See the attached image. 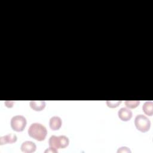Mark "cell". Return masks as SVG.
Instances as JSON below:
<instances>
[{"mask_svg":"<svg viewBox=\"0 0 153 153\" xmlns=\"http://www.w3.org/2000/svg\"><path fill=\"white\" fill-rule=\"evenodd\" d=\"M30 137L38 141L44 140L47 136V130L46 127L41 123H33L30 124L27 130Z\"/></svg>","mask_w":153,"mask_h":153,"instance_id":"obj_1","label":"cell"},{"mask_svg":"<svg viewBox=\"0 0 153 153\" xmlns=\"http://www.w3.org/2000/svg\"><path fill=\"white\" fill-rule=\"evenodd\" d=\"M48 143L50 146H52L56 149L65 148L69 145V138L65 135L59 136L52 135L49 139Z\"/></svg>","mask_w":153,"mask_h":153,"instance_id":"obj_2","label":"cell"},{"mask_svg":"<svg viewBox=\"0 0 153 153\" xmlns=\"http://www.w3.org/2000/svg\"><path fill=\"white\" fill-rule=\"evenodd\" d=\"M134 124L136 128L142 133L149 131L151 127V121L145 115L139 114L134 119Z\"/></svg>","mask_w":153,"mask_h":153,"instance_id":"obj_3","label":"cell"},{"mask_svg":"<svg viewBox=\"0 0 153 153\" xmlns=\"http://www.w3.org/2000/svg\"><path fill=\"white\" fill-rule=\"evenodd\" d=\"M10 124L13 130L20 132L25 129L27 124V121L24 116L17 115L11 118Z\"/></svg>","mask_w":153,"mask_h":153,"instance_id":"obj_4","label":"cell"},{"mask_svg":"<svg viewBox=\"0 0 153 153\" xmlns=\"http://www.w3.org/2000/svg\"><path fill=\"white\" fill-rule=\"evenodd\" d=\"M118 116L121 120L123 121H127L131 118L133 113L128 108H121L118 112Z\"/></svg>","mask_w":153,"mask_h":153,"instance_id":"obj_5","label":"cell"},{"mask_svg":"<svg viewBox=\"0 0 153 153\" xmlns=\"http://www.w3.org/2000/svg\"><path fill=\"white\" fill-rule=\"evenodd\" d=\"M36 149L35 143L32 141H25L21 145V150L23 152L31 153L35 152Z\"/></svg>","mask_w":153,"mask_h":153,"instance_id":"obj_6","label":"cell"},{"mask_svg":"<svg viewBox=\"0 0 153 153\" xmlns=\"http://www.w3.org/2000/svg\"><path fill=\"white\" fill-rule=\"evenodd\" d=\"M62 124V121L60 117L58 116H53L50 119L49 126L52 130H59Z\"/></svg>","mask_w":153,"mask_h":153,"instance_id":"obj_7","label":"cell"},{"mask_svg":"<svg viewBox=\"0 0 153 153\" xmlns=\"http://www.w3.org/2000/svg\"><path fill=\"white\" fill-rule=\"evenodd\" d=\"M17 136L13 133L7 134L6 135L0 137V145H4L6 143H13L17 141Z\"/></svg>","mask_w":153,"mask_h":153,"instance_id":"obj_8","label":"cell"},{"mask_svg":"<svg viewBox=\"0 0 153 153\" xmlns=\"http://www.w3.org/2000/svg\"><path fill=\"white\" fill-rule=\"evenodd\" d=\"M30 107L36 111H41L45 107V102L44 100H31L29 102Z\"/></svg>","mask_w":153,"mask_h":153,"instance_id":"obj_9","label":"cell"},{"mask_svg":"<svg viewBox=\"0 0 153 153\" xmlns=\"http://www.w3.org/2000/svg\"><path fill=\"white\" fill-rule=\"evenodd\" d=\"M143 112L149 116H152L153 114V102L152 101H146L142 106Z\"/></svg>","mask_w":153,"mask_h":153,"instance_id":"obj_10","label":"cell"},{"mask_svg":"<svg viewBox=\"0 0 153 153\" xmlns=\"http://www.w3.org/2000/svg\"><path fill=\"white\" fill-rule=\"evenodd\" d=\"M126 106L128 108H136L140 103L139 100H126L124 102Z\"/></svg>","mask_w":153,"mask_h":153,"instance_id":"obj_11","label":"cell"},{"mask_svg":"<svg viewBox=\"0 0 153 153\" xmlns=\"http://www.w3.org/2000/svg\"><path fill=\"white\" fill-rule=\"evenodd\" d=\"M121 103V100H107L106 105L108 107L114 108L118 106V105Z\"/></svg>","mask_w":153,"mask_h":153,"instance_id":"obj_12","label":"cell"},{"mask_svg":"<svg viewBox=\"0 0 153 153\" xmlns=\"http://www.w3.org/2000/svg\"><path fill=\"white\" fill-rule=\"evenodd\" d=\"M117 152H131V151L130 149L126 146H122L118 148L117 150Z\"/></svg>","mask_w":153,"mask_h":153,"instance_id":"obj_13","label":"cell"},{"mask_svg":"<svg viewBox=\"0 0 153 153\" xmlns=\"http://www.w3.org/2000/svg\"><path fill=\"white\" fill-rule=\"evenodd\" d=\"M45 152H57L58 151L56 148H53L52 146H50L48 149H47L45 151Z\"/></svg>","mask_w":153,"mask_h":153,"instance_id":"obj_14","label":"cell"},{"mask_svg":"<svg viewBox=\"0 0 153 153\" xmlns=\"http://www.w3.org/2000/svg\"><path fill=\"white\" fill-rule=\"evenodd\" d=\"M4 103H5V105L7 107L11 108L13 106L14 102L13 101H5Z\"/></svg>","mask_w":153,"mask_h":153,"instance_id":"obj_15","label":"cell"}]
</instances>
